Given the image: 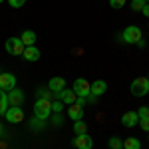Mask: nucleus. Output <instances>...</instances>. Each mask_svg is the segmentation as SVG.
<instances>
[{"mask_svg": "<svg viewBox=\"0 0 149 149\" xmlns=\"http://www.w3.org/2000/svg\"><path fill=\"white\" fill-rule=\"evenodd\" d=\"M105 92H107V84L103 80H95L93 84H90V95H93V97H100Z\"/></svg>", "mask_w": 149, "mask_h": 149, "instance_id": "10", "label": "nucleus"}, {"mask_svg": "<svg viewBox=\"0 0 149 149\" xmlns=\"http://www.w3.org/2000/svg\"><path fill=\"white\" fill-rule=\"evenodd\" d=\"M68 115H70V119H74V121L84 119V105H80V103H72V105L68 107Z\"/></svg>", "mask_w": 149, "mask_h": 149, "instance_id": "12", "label": "nucleus"}, {"mask_svg": "<svg viewBox=\"0 0 149 149\" xmlns=\"http://www.w3.org/2000/svg\"><path fill=\"white\" fill-rule=\"evenodd\" d=\"M22 56H24V60H28V62H38V60H40V50L36 46H26Z\"/></svg>", "mask_w": 149, "mask_h": 149, "instance_id": "15", "label": "nucleus"}, {"mask_svg": "<svg viewBox=\"0 0 149 149\" xmlns=\"http://www.w3.org/2000/svg\"><path fill=\"white\" fill-rule=\"evenodd\" d=\"M38 97H40V100H50V97H52V92H48V90H38Z\"/></svg>", "mask_w": 149, "mask_h": 149, "instance_id": "25", "label": "nucleus"}, {"mask_svg": "<svg viewBox=\"0 0 149 149\" xmlns=\"http://www.w3.org/2000/svg\"><path fill=\"white\" fill-rule=\"evenodd\" d=\"M2 2H4V0H0V4H2Z\"/></svg>", "mask_w": 149, "mask_h": 149, "instance_id": "32", "label": "nucleus"}, {"mask_svg": "<svg viewBox=\"0 0 149 149\" xmlns=\"http://www.w3.org/2000/svg\"><path fill=\"white\" fill-rule=\"evenodd\" d=\"M74 147L78 149H92L93 147V139L88 135V133H80V135H76L74 139Z\"/></svg>", "mask_w": 149, "mask_h": 149, "instance_id": "8", "label": "nucleus"}, {"mask_svg": "<svg viewBox=\"0 0 149 149\" xmlns=\"http://www.w3.org/2000/svg\"><path fill=\"white\" fill-rule=\"evenodd\" d=\"M145 2H147V4H149V0H145Z\"/></svg>", "mask_w": 149, "mask_h": 149, "instance_id": "33", "label": "nucleus"}, {"mask_svg": "<svg viewBox=\"0 0 149 149\" xmlns=\"http://www.w3.org/2000/svg\"><path fill=\"white\" fill-rule=\"evenodd\" d=\"M2 131H4V129H2V125H0V135H2Z\"/></svg>", "mask_w": 149, "mask_h": 149, "instance_id": "31", "label": "nucleus"}, {"mask_svg": "<svg viewBox=\"0 0 149 149\" xmlns=\"http://www.w3.org/2000/svg\"><path fill=\"white\" fill-rule=\"evenodd\" d=\"M147 80H149V74H147Z\"/></svg>", "mask_w": 149, "mask_h": 149, "instance_id": "34", "label": "nucleus"}, {"mask_svg": "<svg viewBox=\"0 0 149 149\" xmlns=\"http://www.w3.org/2000/svg\"><path fill=\"white\" fill-rule=\"evenodd\" d=\"M8 4H10L12 8H20V6H24L26 4V0H6Z\"/></svg>", "mask_w": 149, "mask_h": 149, "instance_id": "26", "label": "nucleus"}, {"mask_svg": "<svg viewBox=\"0 0 149 149\" xmlns=\"http://www.w3.org/2000/svg\"><path fill=\"white\" fill-rule=\"evenodd\" d=\"M4 48H6V52L10 54V56H22L24 54V44L20 38H8L6 40V44H4Z\"/></svg>", "mask_w": 149, "mask_h": 149, "instance_id": "3", "label": "nucleus"}, {"mask_svg": "<svg viewBox=\"0 0 149 149\" xmlns=\"http://www.w3.org/2000/svg\"><path fill=\"white\" fill-rule=\"evenodd\" d=\"M107 143H109V147H111V149H121V147H123V139H119V137H111Z\"/></svg>", "mask_w": 149, "mask_h": 149, "instance_id": "21", "label": "nucleus"}, {"mask_svg": "<svg viewBox=\"0 0 149 149\" xmlns=\"http://www.w3.org/2000/svg\"><path fill=\"white\" fill-rule=\"evenodd\" d=\"M50 115H52V102H50V100H40V97H38L36 103H34V117L46 121Z\"/></svg>", "mask_w": 149, "mask_h": 149, "instance_id": "1", "label": "nucleus"}, {"mask_svg": "<svg viewBox=\"0 0 149 149\" xmlns=\"http://www.w3.org/2000/svg\"><path fill=\"white\" fill-rule=\"evenodd\" d=\"M20 40H22L24 46H34V42H36V34L32 32V30H24L22 34H20Z\"/></svg>", "mask_w": 149, "mask_h": 149, "instance_id": "16", "label": "nucleus"}, {"mask_svg": "<svg viewBox=\"0 0 149 149\" xmlns=\"http://www.w3.org/2000/svg\"><path fill=\"white\" fill-rule=\"evenodd\" d=\"M6 95H8V103H10V105H22L24 93L20 92V90H16V88H14V90H10Z\"/></svg>", "mask_w": 149, "mask_h": 149, "instance_id": "14", "label": "nucleus"}, {"mask_svg": "<svg viewBox=\"0 0 149 149\" xmlns=\"http://www.w3.org/2000/svg\"><path fill=\"white\" fill-rule=\"evenodd\" d=\"M139 127H141L143 131H147V133H149V117H147V119H139Z\"/></svg>", "mask_w": 149, "mask_h": 149, "instance_id": "28", "label": "nucleus"}, {"mask_svg": "<svg viewBox=\"0 0 149 149\" xmlns=\"http://www.w3.org/2000/svg\"><path fill=\"white\" fill-rule=\"evenodd\" d=\"M16 88V76L10 74V72H6V74H0V90H4V92H10Z\"/></svg>", "mask_w": 149, "mask_h": 149, "instance_id": "7", "label": "nucleus"}, {"mask_svg": "<svg viewBox=\"0 0 149 149\" xmlns=\"http://www.w3.org/2000/svg\"><path fill=\"white\" fill-rule=\"evenodd\" d=\"M52 121H54V125H62V117H60V115H54V117H52Z\"/></svg>", "mask_w": 149, "mask_h": 149, "instance_id": "29", "label": "nucleus"}, {"mask_svg": "<svg viewBox=\"0 0 149 149\" xmlns=\"http://www.w3.org/2000/svg\"><path fill=\"white\" fill-rule=\"evenodd\" d=\"M123 149H141V141L137 137H127L123 139Z\"/></svg>", "mask_w": 149, "mask_h": 149, "instance_id": "17", "label": "nucleus"}, {"mask_svg": "<svg viewBox=\"0 0 149 149\" xmlns=\"http://www.w3.org/2000/svg\"><path fill=\"white\" fill-rule=\"evenodd\" d=\"M64 88H66V80H64V78H60V76H54L52 80L48 81V90H50V92H54V93L62 92Z\"/></svg>", "mask_w": 149, "mask_h": 149, "instance_id": "11", "label": "nucleus"}, {"mask_svg": "<svg viewBox=\"0 0 149 149\" xmlns=\"http://www.w3.org/2000/svg\"><path fill=\"white\" fill-rule=\"evenodd\" d=\"M147 28H149V26H147Z\"/></svg>", "mask_w": 149, "mask_h": 149, "instance_id": "35", "label": "nucleus"}, {"mask_svg": "<svg viewBox=\"0 0 149 149\" xmlns=\"http://www.w3.org/2000/svg\"><path fill=\"white\" fill-rule=\"evenodd\" d=\"M30 123H32V127H34V129H42V127H44V125H42V123H44V119H38V117H34Z\"/></svg>", "mask_w": 149, "mask_h": 149, "instance_id": "27", "label": "nucleus"}, {"mask_svg": "<svg viewBox=\"0 0 149 149\" xmlns=\"http://www.w3.org/2000/svg\"><path fill=\"white\" fill-rule=\"evenodd\" d=\"M56 97L60 100V102L68 103V105H72V103H76V100H78V95H76V92L74 90H68V88H64L62 92L56 93Z\"/></svg>", "mask_w": 149, "mask_h": 149, "instance_id": "9", "label": "nucleus"}, {"mask_svg": "<svg viewBox=\"0 0 149 149\" xmlns=\"http://www.w3.org/2000/svg\"><path fill=\"white\" fill-rule=\"evenodd\" d=\"M125 2H127V0H109V6L115 8V10H119V8H123V6H125Z\"/></svg>", "mask_w": 149, "mask_h": 149, "instance_id": "22", "label": "nucleus"}, {"mask_svg": "<svg viewBox=\"0 0 149 149\" xmlns=\"http://www.w3.org/2000/svg\"><path fill=\"white\" fill-rule=\"evenodd\" d=\"M62 109H64V102H60V100H58V102H52V111L60 113Z\"/></svg>", "mask_w": 149, "mask_h": 149, "instance_id": "24", "label": "nucleus"}, {"mask_svg": "<svg viewBox=\"0 0 149 149\" xmlns=\"http://www.w3.org/2000/svg\"><path fill=\"white\" fill-rule=\"evenodd\" d=\"M121 149H123V147H121Z\"/></svg>", "mask_w": 149, "mask_h": 149, "instance_id": "36", "label": "nucleus"}, {"mask_svg": "<svg viewBox=\"0 0 149 149\" xmlns=\"http://www.w3.org/2000/svg\"><path fill=\"white\" fill-rule=\"evenodd\" d=\"M121 38L125 40L127 44H137L139 40H143V34H141V28H137V26H127L123 30Z\"/></svg>", "mask_w": 149, "mask_h": 149, "instance_id": "4", "label": "nucleus"}, {"mask_svg": "<svg viewBox=\"0 0 149 149\" xmlns=\"http://www.w3.org/2000/svg\"><path fill=\"white\" fill-rule=\"evenodd\" d=\"M131 93L135 97H143L149 93V80L147 78H135L131 81Z\"/></svg>", "mask_w": 149, "mask_h": 149, "instance_id": "2", "label": "nucleus"}, {"mask_svg": "<svg viewBox=\"0 0 149 149\" xmlns=\"http://www.w3.org/2000/svg\"><path fill=\"white\" fill-rule=\"evenodd\" d=\"M78 97H88L90 95V81L84 80V78H78V80L74 81V88H72Z\"/></svg>", "mask_w": 149, "mask_h": 149, "instance_id": "6", "label": "nucleus"}, {"mask_svg": "<svg viewBox=\"0 0 149 149\" xmlns=\"http://www.w3.org/2000/svg\"><path fill=\"white\" fill-rule=\"evenodd\" d=\"M4 117H6V121L8 123H20L24 119V111L20 105H10L8 109H6V113H4Z\"/></svg>", "mask_w": 149, "mask_h": 149, "instance_id": "5", "label": "nucleus"}, {"mask_svg": "<svg viewBox=\"0 0 149 149\" xmlns=\"http://www.w3.org/2000/svg\"><path fill=\"white\" fill-rule=\"evenodd\" d=\"M10 107V103H8V95H6V92L4 90H0V115L6 113V109Z\"/></svg>", "mask_w": 149, "mask_h": 149, "instance_id": "18", "label": "nucleus"}, {"mask_svg": "<svg viewBox=\"0 0 149 149\" xmlns=\"http://www.w3.org/2000/svg\"><path fill=\"white\" fill-rule=\"evenodd\" d=\"M141 12H143V16H147V18H149V4H145V6H143V10H141Z\"/></svg>", "mask_w": 149, "mask_h": 149, "instance_id": "30", "label": "nucleus"}, {"mask_svg": "<svg viewBox=\"0 0 149 149\" xmlns=\"http://www.w3.org/2000/svg\"><path fill=\"white\" fill-rule=\"evenodd\" d=\"M74 133H76V135H80V133H88V123H84V119L74 121Z\"/></svg>", "mask_w": 149, "mask_h": 149, "instance_id": "19", "label": "nucleus"}, {"mask_svg": "<svg viewBox=\"0 0 149 149\" xmlns=\"http://www.w3.org/2000/svg\"><path fill=\"white\" fill-rule=\"evenodd\" d=\"M145 4H147L145 0H131V4H129V6H131V10H133V12H141Z\"/></svg>", "mask_w": 149, "mask_h": 149, "instance_id": "20", "label": "nucleus"}, {"mask_svg": "<svg viewBox=\"0 0 149 149\" xmlns=\"http://www.w3.org/2000/svg\"><path fill=\"white\" fill-rule=\"evenodd\" d=\"M121 123L125 127H135L139 123V117H137V111H125L121 115Z\"/></svg>", "mask_w": 149, "mask_h": 149, "instance_id": "13", "label": "nucleus"}, {"mask_svg": "<svg viewBox=\"0 0 149 149\" xmlns=\"http://www.w3.org/2000/svg\"><path fill=\"white\" fill-rule=\"evenodd\" d=\"M137 117L139 119H147L149 117V107H139L137 109Z\"/></svg>", "mask_w": 149, "mask_h": 149, "instance_id": "23", "label": "nucleus"}]
</instances>
